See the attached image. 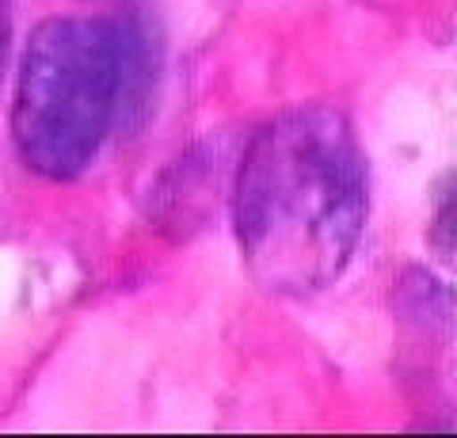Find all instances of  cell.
Listing matches in <instances>:
<instances>
[{"label": "cell", "instance_id": "6da1fadb", "mask_svg": "<svg viewBox=\"0 0 457 438\" xmlns=\"http://www.w3.org/2000/svg\"><path fill=\"white\" fill-rule=\"evenodd\" d=\"M233 221L240 256L270 293L332 286L366 225V164L351 122L332 107L267 122L237 172Z\"/></svg>", "mask_w": 457, "mask_h": 438}, {"label": "cell", "instance_id": "7a4b0ae2", "mask_svg": "<svg viewBox=\"0 0 457 438\" xmlns=\"http://www.w3.org/2000/svg\"><path fill=\"white\" fill-rule=\"evenodd\" d=\"M130 77L134 46L122 23L46 20L27 42L12 103L20 157L46 179L80 176L119 122Z\"/></svg>", "mask_w": 457, "mask_h": 438}, {"label": "cell", "instance_id": "3957f363", "mask_svg": "<svg viewBox=\"0 0 457 438\" xmlns=\"http://www.w3.org/2000/svg\"><path fill=\"white\" fill-rule=\"evenodd\" d=\"M8 35H12V0H0V62L8 50Z\"/></svg>", "mask_w": 457, "mask_h": 438}]
</instances>
